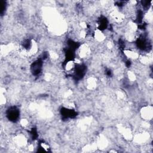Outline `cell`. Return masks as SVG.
Masks as SVG:
<instances>
[{
    "label": "cell",
    "instance_id": "obj_1",
    "mask_svg": "<svg viewBox=\"0 0 153 153\" xmlns=\"http://www.w3.org/2000/svg\"><path fill=\"white\" fill-rule=\"evenodd\" d=\"M6 116L8 120L11 122L15 123L18 121L20 116L19 109L15 106L9 107L6 111Z\"/></svg>",
    "mask_w": 153,
    "mask_h": 153
},
{
    "label": "cell",
    "instance_id": "obj_2",
    "mask_svg": "<svg viewBox=\"0 0 153 153\" xmlns=\"http://www.w3.org/2000/svg\"><path fill=\"white\" fill-rule=\"evenodd\" d=\"M87 66L83 64H78L74 67V76L76 79H82L85 74Z\"/></svg>",
    "mask_w": 153,
    "mask_h": 153
},
{
    "label": "cell",
    "instance_id": "obj_3",
    "mask_svg": "<svg viewBox=\"0 0 153 153\" xmlns=\"http://www.w3.org/2000/svg\"><path fill=\"white\" fill-rule=\"evenodd\" d=\"M43 62L42 59L35 60L30 65V72L33 75H38L41 74L42 69Z\"/></svg>",
    "mask_w": 153,
    "mask_h": 153
},
{
    "label": "cell",
    "instance_id": "obj_4",
    "mask_svg": "<svg viewBox=\"0 0 153 153\" xmlns=\"http://www.w3.org/2000/svg\"><path fill=\"white\" fill-rule=\"evenodd\" d=\"M60 113L63 118H73L76 116V112L71 109H68L66 108H63L60 110Z\"/></svg>",
    "mask_w": 153,
    "mask_h": 153
},
{
    "label": "cell",
    "instance_id": "obj_5",
    "mask_svg": "<svg viewBox=\"0 0 153 153\" xmlns=\"http://www.w3.org/2000/svg\"><path fill=\"white\" fill-rule=\"evenodd\" d=\"M98 29L100 30H105L108 26V20L104 16H100L97 21Z\"/></svg>",
    "mask_w": 153,
    "mask_h": 153
}]
</instances>
